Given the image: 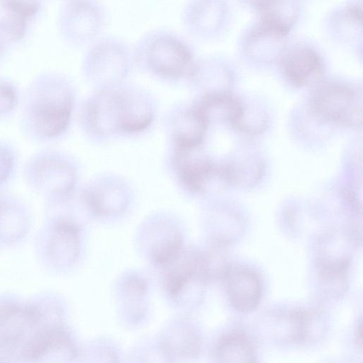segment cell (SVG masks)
Segmentation results:
<instances>
[{
    "label": "cell",
    "instance_id": "obj_1",
    "mask_svg": "<svg viewBox=\"0 0 363 363\" xmlns=\"http://www.w3.org/2000/svg\"><path fill=\"white\" fill-rule=\"evenodd\" d=\"M155 113L150 94L123 82L98 88L83 103L79 121L90 137L104 140L145 131L153 122Z\"/></svg>",
    "mask_w": 363,
    "mask_h": 363
},
{
    "label": "cell",
    "instance_id": "obj_2",
    "mask_svg": "<svg viewBox=\"0 0 363 363\" xmlns=\"http://www.w3.org/2000/svg\"><path fill=\"white\" fill-rule=\"evenodd\" d=\"M75 94L65 77L50 74L30 86L23 113L27 133L39 140H52L66 132L74 108Z\"/></svg>",
    "mask_w": 363,
    "mask_h": 363
},
{
    "label": "cell",
    "instance_id": "obj_3",
    "mask_svg": "<svg viewBox=\"0 0 363 363\" xmlns=\"http://www.w3.org/2000/svg\"><path fill=\"white\" fill-rule=\"evenodd\" d=\"M133 49L135 66L166 81L186 79L196 60L188 40L167 28L149 30Z\"/></svg>",
    "mask_w": 363,
    "mask_h": 363
},
{
    "label": "cell",
    "instance_id": "obj_4",
    "mask_svg": "<svg viewBox=\"0 0 363 363\" xmlns=\"http://www.w3.org/2000/svg\"><path fill=\"white\" fill-rule=\"evenodd\" d=\"M87 48L82 70L97 89L123 83L135 65L133 47L118 37L102 35Z\"/></svg>",
    "mask_w": 363,
    "mask_h": 363
},
{
    "label": "cell",
    "instance_id": "obj_5",
    "mask_svg": "<svg viewBox=\"0 0 363 363\" xmlns=\"http://www.w3.org/2000/svg\"><path fill=\"white\" fill-rule=\"evenodd\" d=\"M28 184L34 189L60 201L69 199L75 191L78 173L74 162L55 151L33 156L25 168Z\"/></svg>",
    "mask_w": 363,
    "mask_h": 363
},
{
    "label": "cell",
    "instance_id": "obj_6",
    "mask_svg": "<svg viewBox=\"0 0 363 363\" xmlns=\"http://www.w3.org/2000/svg\"><path fill=\"white\" fill-rule=\"evenodd\" d=\"M311 105L315 113L327 122L344 127L362 124L361 96L346 84L322 80L313 86Z\"/></svg>",
    "mask_w": 363,
    "mask_h": 363
},
{
    "label": "cell",
    "instance_id": "obj_7",
    "mask_svg": "<svg viewBox=\"0 0 363 363\" xmlns=\"http://www.w3.org/2000/svg\"><path fill=\"white\" fill-rule=\"evenodd\" d=\"M60 23L63 35L70 43L88 47L104 35L108 15L99 0H67Z\"/></svg>",
    "mask_w": 363,
    "mask_h": 363
},
{
    "label": "cell",
    "instance_id": "obj_8",
    "mask_svg": "<svg viewBox=\"0 0 363 363\" xmlns=\"http://www.w3.org/2000/svg\"><path fill=\"white\" fill-rule=\"evenodd\" d=\"M201 147L172 148L170 167L179 184L192 194H203L216 183L225 184L220 164H216Z\"/></svg>",
    "mask_w": 363,
    "mask_h": 363
},
{
    "label": "cell",
    "instance_id": "obj_9",
    "mask_svg": "<svg viewBox=\"0 0 363 363\" xmlns=\"http://www.w3.org/2000/svg\"><path fill=\"white\" fill-rule=\"evenodd\" d=\"M81 197L94 214H113L126 208L131 197V189L121 177L104 175L86 184L82 191Z\"/></svg>",
    "mask_w": 363,
    "mask_h": 363
},
{
    "label": "cell",
    "instance_id": "obj_10",
    "mask_svg": "<svg viewBox=\"0 0 363 363\" xmlns=\"http://www.w3.org/2000/svg\"><path fill=\"white\" fill-rule=\"evenodd\" d=\"M166 123L172 148L184 149L201 147L210 125L194 101L175 106Z\"/></svg>",
    "mask_w": 363,
    "mask_h": 363
},
{
    "label": "cell",
    "instance_id": "obj_11",
    "mask_svg": "<svg viewBox=\"0 0 363 363\" xmlns=\"http://www.w3.org/2000/svg\"><path fill=\"white\" fill-rule=\"evenodd\" d=\"M225 11V0H186L182 10V23L194 37H210L221 28Z\"/></svg>",
    "mask_w": 363,
    "mask_h": 363
},
{
    "label": "cell",
    "instance_id": "obj_12",
    "mask_svg": "<svg viewBox=\"0 0 363 363\" xmlns=\"http://www.w3.org/2000/svg\"><path fill=\"white\" fill-rule=\"evenodd\" d=\"M284 76L297 86H314L323 79L324 65L318 53L308 46H297L280 57Z\"/></svg>",
    "mask_w": 363,
    "mask_h": 363
},
{
    "label": "cell",
    "instance_id": "obj_13",
    "mask_svg": "<svg viewBox=\"0 0 363 363\" xmlns=\"http://www.w3.org/2000/svg\"><path fill=\"white\" fill-rule=\"evenodd\" d=\"M223 280L230 301L238 311L248 313L257 308L262 296V284L254 272L230 267Z\"/></svg>",
    "mask_w": 363,
    "mask_h": 363
},
{
    "label": "cell",
    "instance_id": "obj_14",
    "mask_svg": "<svg viewBox=\"0 0 363 363\" xmlns=\"http://www.w3.org/2000/svg\"><path fill=\"white\" fill-rule=\"evenodd\" d=\"M194 102L210 125L219 121L235 127L244 109V104L240 100L224 91L203 94Z\"/></svg>",
    "mask_w": 363,
    "mask_h": 363
},
{
    "label": "cell",
    "instance_id": "obj_15",
    "mask_svg": "<svg viewBox=\"0 0 363 363\" xmlns=\"http://www.w3.org/2000/svg\"><path fill=\"white\" fill-rule=\"evenodd\" d=\"M286 35L259 23L249 33L246 40L248 53L255 59L272 61L284 52Z\"/></svg>",
    "mask_w": 363,
    "mask_h": 363
},
{
    "label": "cell",
    "instance_id": "obj_16",
    "mask_svg": "<svg viewBox=\"0 0 363 363\" xmlns=\"http://www.w3.org/2000/svg\"><path fill=\"white\" fill-rule=\"evenodd\" d=\"M349 264L347 256L328 255L323 251L318 252L319 277L328 294L340 295L345 291Z\"/></svg>",
    "mask_w": 363,
    "mask_h": 363
},
{
    "label": "cell",
    "instance_id": "obj_17",
    "mask_svg": "<svg viewBox=\"0 0 363 363\" xmlns=\"http://www.w3.org/2000/svg\"><path fill=\"white\" fill-rule=\"evenodd\" d=\"M259 23L287 35L297 18L294 0H269L259 9Z\"/></svg>",
    "mask_w": 363,
    "mask_h": 363
},
{
    "label": "cell",
    "instance_id": "obj_18",
    "mask_svg": "<svg viewBox=\"0 0 363 363\" xmlns=\"http://www.w3.org/2000/svg\"><path fill=\"white\" fill-rule=\"evenodd\" d=\"M214 357L223 362H252L256 357L250 340L242 333H235L220 340Z\"/></svg>",
    "mask_w": 363,
    "mask_h": 363
},
{
    "label": "cell",
    "instance_id": "obj_19",
    "mask_svg": "<svg viewBox=\"0 0 363 363\" xmlns=\"http://www.w3.org/2000/svg\"><path fill=\"white\" fill-rule=\"evenodd\" d=\"M17 103V94L13 84L0 79V116L11 113Z\"/></svg>",
    "mask_w": 363,
    "mask_h": 363
},
{
    "label": "cell",
    "instance_id": "obj_20",
    "mask_svg": "<svg viewBox=\"0 0 363 363\" xmlns=\"http://www.w3.org/2000/svg\"><path fill=\"white\" fill-rule=\"evenodd\" d=\"M15 166V155L6 144L0 143V187L10 178Z\"/></svg>",
    "mask_w": 363,
    "mask_h": 363
},
{
    "label": "cell",
    "instance_id": "obj_21",
    "mask_svg": "<svg viewBox=\"0 0 363 363\" xmlns=\"http://www.w3.org/2000/svg\"><path fill=\"white\" fill-rule=\"evenodd\" d=\"M344 17L350 22L361 24L362 18V9L357 5L349 6L344 12Z\"/></svg>",
    "mask_w": 363,
    "mask_h": 363
},
{
    "label": "cell",
    "instance_id": "obj_22",
    "mask_svg": "<svg viewBox=\"0 0 363 363\" xmlns=\"http://www.w3.org/2000/svg\"><path fill=\"white\" fill-rule=\"evenodd\" d=\"M357 340L359 341V345L362 347V323L359 324L356 333Z\"/></svg>",
    "mask_w": 363,
    "mask_h": 363
}]
</instances>
